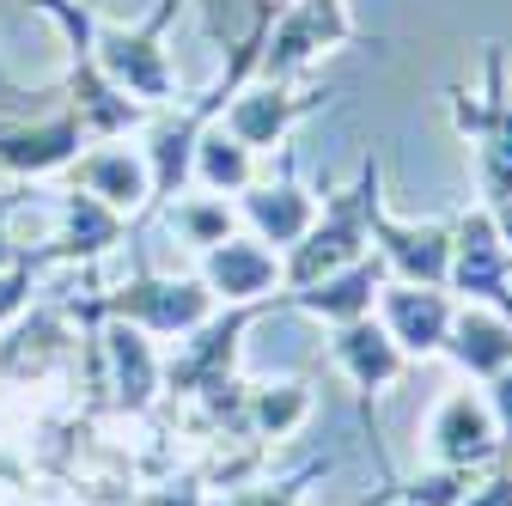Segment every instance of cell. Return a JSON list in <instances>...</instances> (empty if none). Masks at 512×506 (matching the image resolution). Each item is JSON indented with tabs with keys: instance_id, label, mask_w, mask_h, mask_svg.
<instances>
[{
	"instance_id": "23",
	"label": "cell",
	"mask_w": 512,
	"mask_h": 506,
	"mask_svg": "<svg viewBox=\"0 0 512 506\" xmlns=\"http://www.w3.org/2000/svg\"><path fill=\"white\" fill-rule=\"evenodd\" d=\"M330 470H336L330 458H317V464H305V470H293V476H275V482L220 488V494H208V506H305V488H311L317 476H330Z\"/></svg>"
},
{
	"instance_id": "17",
	"label": "cell",
	"mask_w": 512,
	"mask_h": 506,
	"mask_svg": "<svg viewBox=\"0 0 512 506\" xmlns=\"http://www.w3.org/2000/svg\"><path fill=\"white\" fill-rule=\"evenodd\" d=\"M80 147H86V122L74 110H61L49 122H7L0 129V165L19 171V177H43V171L74 165Z\"/></svg>"
},
{
	"instance_id": "12",
	"label": "cell",
	"mask_w": 512,
	"mask_h": 506,
	"mask_svg": "<svg viewBox=\"0 0 512 506\" xmlns=\"http://www.w3.org/2000/svg\"><path fill=\"white\" fill-rule=\"evenodd\" d=\"M238 214L250 220V238H263L269 250H281V257L311 232L317 196L293 177V153H287V171L281 177H256L250 189H238Z\"/></svg>"
},
{
	"instance_id": "18",
	"label": "cell",
	"mask_w": 512,
	"mask_h": 506,
	"mask_svg": "<svg viewBox=\"0 0 512 506\" xmlns=\"http://www.w3.org/2000/svg\"><path fill=\"white\" fill-rule=\"evenodd\" d=\"M104 354H110V366H116V409H128V415H147L153 409V397L165 391V360L153 354V342H147V330H135V324H116L110 318V330H104Z\"/></svg>"
},
{
	"instance_id": "9",
	"label": "cell",
	"mask_w": 512,
	"mask_h": 506,
	"mask_svg": "<svg viewBox=\"0 0 512 506\" xmlns=\"http://www.w3.org/2000/svg\"><path fill=\"white\" fill-rule=\"evenodd\" d=\"M372 250L384 257L391 281H415V287H445L452 275V220H397L378 202L372 214Z\"/></svg>"
},
{
	"instance_id": "14",
	"label": "cell",
	"mask_w": 512,
	"mask_h": 506,
	"mask_svg": "<svg viewBox=\"0 0 512 506\" xmlns=\"http://www.w3.org/2000/svg\"><path fill=\"white\" fill-rule=\"evenodd\" d=\"M391 281V269H384V257L378 250H366L360 263H348V269H336V275H324V281H311V287H293V293H281V305H299L305 318H317V324H348V318H366V311L378 305V287Z\"/></svg>"
},
{
	"instance_id": "26",
	"label": "cell",
	"mask_w": 512,
	"mask_h": 506,
	"mask_svg": "<svg viewBox=\"0 0 512 506\" xmlns=\"http://www.w3.org/2000/svg\"><path fill=\"white\" fill-rule=\"evenodd\" d=\"M458 506H512V452H500V458L482 470V482H476Z\"/></svg>"
},
{
	"instance_id": "22",
	"label": "cell",
	"mask_w": 512,
	"mask_h": 506,
	"mask_svg": "<svg viewBox=\"0 0 512 506\" xmlns=\"http://www.w3.org/2000/svg\"><path fill=\"white\" fill-rule=\"evenodd\" d=\"M165 220H171V232L183 238V244H196V250H208V244H220V238H232V202L226 196H177V202H165Z\"/></svg>"
},
{
	"instance_id": "19",
	"label": "cell",
	"mask_w": 512,
	"mask_h": 506,
	"mask_svg": "<svg viewBox=\"0 0 512 506\" xmlns=\"http://www.w3.org/2000/svg\"><path fill=\"white\" fill-rule=\"evenodd\" d=\"M311 385L305 378H269V385H244V409H238V433L256 439V446H275V439H293L311 421Z\"/></svg>"
},
{
	"instance_id": "25",
	"label": "cell",
	"mask_w": 512,
	"mask_h": 506,
	"mask_svg": "<svg viewBox=\"0 0 512 506\" xmlns=\"http://www.w3.org/2000/svg\"><path fill=\"white\" fill-rule=\"evenodd\" d=\"M49 263V250L43 257H13L7 269H0V330H7L19 311H25V299H31V281H37V269Z\"/></svg>"
},
{
	"instance_id": "7",
	"label": "cell",
	"mask_w": 512,
	"mask_h": 506,
	"mask_svg": "<svg viewBox=\"0 0 512 506\" xmlns=\"http://www.w3.org/2000/svg\"><path fill=\"white\" fill-rule=\"evenodd\" d=\"M445 293L464 305H494L512 318V250L500 244L488 202H470L452 220V275H445Z\"/></svg>"
},
{
	"instance_id": "15",
	"label": "cell",
	"mask_w": 512,
	"mask_h": 506,
	"mask_svg": "<svg viewBox=\"0 0 512 506\" xmlns=\"http://www.w3.org/2000/svg\"><path fill=\"white\" fill-rule=\"evenodd\" d=\"M439 354L452 360L470 385H488L494 372L512 366V318H506V311H494V305H458Z\"/></svg>"
},
{
	"instance_id": "1",
	"label": "cell",
	"mask_w": 512,
	"mask_h": 506,
	"mask_svg": "<svg viewBox=\"0 0 512 506\" xmlns=\"http://www.w3.org/2000/svg\"><path fill=\"white\" fill-rule=\"evenodd\" d=\"M378 202H384V159L366 153L360 177L348 189H336L330 202H317L311 232L281 257V293L311 287V281H324V275L360 263L366 250H372V214H378Z\"/></svg>"
},
{
	"instance_id": "13",
	"label": "cell",
	"mask_w": 512,
	"mask_h": 506,
	"mask_svg": "<svg viewBox=\"0 0 512 506\" xmlns=\"http://www.w3.org/2000/svg\"><path fill=\"white\" fill-rule=\"evenodd\" d=\"M330 360L342 366V378L354 385L360 403H372L378 391H391L409 372V354L391 342V330H384L372 311L366 318H348V324H330Z\"/></svg>"
},
{
	"instance_id": "8",
	"label": "cell",
	"mask_w": 512,
	"mask_h": 506,
	"mask_svg": "<svg viewBox=\"0 0 512 506\" xmlns=\"http://www.w3.org/2000/svg\"><path fill=\"white\" fill-rule=\"evenodd\" d=\"M500 452L506 446H500V427H494V409H488L482 385L445 391L439 409L427 415V458L452 464V470H488Z\"/></svg>"
},
{
	"instance_id": "24",
	"label": "cell",
	"mask_w": 512,
	"mask_h": 506,
	"mask_svg": "<svg viewBox=\"0 0 512 506\" xmlns=\"http://www.w3.org/2000/svg\"><path fill=\"white\" fill-rule=\"evenodd\" d=\"M482 482V470H452V464H427L415 482H397V500L409 506H458L470 488Z\"/></svg>"
},
{
	"instance_id": "32",
	"label": "cell",
	"mask_w": 512,
	"mask_h": 506,
	"mask_svg": "<svg viewBox=\"0 0 512 506\" xmlns=\"http://www.w3.org/2000/svg\"><path fill=\"white\" fill-rule=\"evenodd\" d=\"M397 506H409V500H397Z\"/></svg>"
},
{
	"instance_id": "16",
	"label": "cell",
	"mask_w": 512,
	"mask_h": 506,
	"mask_svg": "<svg viewBox=\"0 0 512 506\" xmlns=\"http://www.w3.org/2000/svg\"><path fill=\"white\" fill-rule=\"evenodd\" d=\"M74 189L98 196L104 208H116L122 220L153 208V171H147V153L141 147H98V153H80L74 159Z\"/></svg>"
},
{
	"instance_id": "4",
	"label": "cell",
	"mask_w": 512,
	"mask_h": 506,
	"mask_svg": "<svg viewBox=\"0 0 512 506\" xmlns=\"http://www.w3.org/2000/svg\"><path fill=\"white\" fill-rule=\"evenodd\" d=\"M183 0H159L153 19L135 31H92V55L116 92H128L135 104H171L177 98V68H171V49H165V25L177 19Z\"/></svg>"
},
{
	"instance_id": "21",
	"label": "cell",
	"mask_w": 512,
	"mask_h": 506,
	"mask_svg": "<svg viewBox=\"0 0 512 506\" xmlns=\"http://www.w3.org/2000/svg\"><path fill=\"white\" fill-rule=\"evenodd\" d=\"M128 232V220L116 208H104L98 196H86V189H74L68 196V238L49 244V263H74V257H98V250H110L116 238Z\"/></svg>"
},
{
	"instance_id": "30",
	"label": "cell",
	"mask_w": 512,
	"mask_h": 506,
	"mask_svg": "<svg viewBox=\"0 0 512 506\" xmlns=\"http://www.w3.org/2000/svg\"><path fill=\"white\" fill-rule=\"evenodd\" d=\"M488 214H494V232H500V244L512 250V196H506V202H494Z\"/></svg>"
},
{
	"instance_id": "3",
	"label": "cell",
	"mask_w": 512,
	"mask_h": 506,
	"mask_svg": "<svg viewBox=\"0 0 512 506\" xmlns=\"http://www.w3.org/2000/svg\"><path fill=\"white\" fill-rule=\"evenodd\" d=\"M360 43V25L348 13V0H281L256 80H305L311 61H324L330 49Z\"/></svg>"
},
{
	"instance_id": "2",
	"label": "cell",
	"mask_w": 512,
	"mask_h": 506,
	"mask_svg": "<svg viewBox=\"0 0 512 506\" xmlns=\"http://www.w3.org/2000/svg\"><path fill=\"white\" fill-rule=\"evenodd\" d=\"M452 129L476 147V189L482 202L512 196V80H506V49H482V86H445Z\"/></svg>"
},
{
	"instance_id": "10",
	"label": "cell",
	"mask_w": 512,
	"mask_h": 506,
	"mask_svg": "<svg viewBox=\"0 0 512 506\" xmlns=\"http://www.w3.org/2000/svg\"><path fill=\"white\" fill-rule=\"evenodd\" d=\"M202 287L214 293V305L281 299V250H269L263 238H250V232H232V238L202 250Z\"/></svg>"
},
{
	"instance_id": "11",
	"label": "cell",
	"mask_w": 512,
	"mask_h": 506,
	"mask_svg": "<svg viewBox=\"0 0 512 506\" xmlns=\"http://www.w3.org/2000/svg\"><path fill=\"white\" fill-rule=\"evenodd\" d=\"M452 311H458V299L445 293V287L384 281V287H378V305H372V318L391 330V342H397L409 360H427V354H439V348H445Z\"/></svg>"
},
{
	"instance_id": "6",
	"label": "cell",
	"mask_w": 512,
	"mask_h": 506,
	"mask_svg": "<svg viewBox=\"0 0 512 506\" xmlns=\"http://www.w3.org/2000/svg\"><path fill=\"white\" fill-rule=\"evenodd\" d=\"M336 98V86H305V80H250L214 122L250 153L263 147H287V135L299 129V122L311 110H324Z\"/></svg>"
},
{
	"instance_id": "27",
	"label": "cell",
	"mask_w": 512,
	"mask_h": 506,
	"mask_svg": "<svg viewBox=\"0 0 512 506\" xmlns=\"http://www.w3.org/2000/svg\"><path fill=\"white\" fill-rule=\"evenodd\" d=\"M482 397H488V409H494V427H500V446L512 452V366L488 378V385H482Z\"/></svg>"
},
{
	"instance_id": "5",
	"label": "cell",
	"mask_w": 512,
	"mask_h": 506,
	"mask_svg": "<svg viewBox=\"0 0 512 506\" xmlns=\"http://www.w3.org/2000/svg\"><path fill=\"white\" fill-rule=\"evenodd\" d=\"M86 311H104V318L135 324L147 336H189L214 311V293L202 287V275H153V269H141L135 281H122L116 293H104Z\"/></svg>"
},
{
	"instance_id": "20",
	"label": "cell",
	"mask_w": 512,
	"mask_h": 506,
	"mask_svg": "<svg viewBox=\"0 0 512 506\" xmlns=\"http://www.w3.org/2000/svg\"><path fill=\"white\" fill-rule=\"evenodd\" d=\"M189 183H202L208 196H238V189L256 183V153L238 147L220 122H208L196 141V159H189Z\"/></svg>"
},
{
	"instance_id": "31",
	"label": "cell",
	"mask_w": 512,
	"mask_h": 506,
	"mask_svg": "<svg viewBox=\"0 0 512 506\" xmlns=\"http://www.w3.org/2000/svg\"><path fill=\"white\" fill-rule=\"evenodd\" d=\"M372 506H397V482H384V494H378Z\"/></svg>"
},
{
	"instance_id": "28",
	"label": "cell",
	"mask_w": 512,
	"mask_h": 506,
	"mask_svg": "<svg viewBox=\"0 0 512 506\" xmlns=\"http://www.w3.org/2000/svg\"><path fill=\"white\" fill-rule=\"evenodd\" d=\"M135 506H208V488L202 482H165V488H147Z\"/></svg>"
},
{
	"instance_id": "29",
	"label": "cell",
	"mask_w": 512,
	"mask_h": 506,
	"mask_svg": "<svg viewBox=\"0 0 512 506\" xmlns=\"http://www.w3.org/2000/svg\"><path fill=\"white\" fill-rule=\"evenodd\" d=\"M13 208H19V196H0V269L13 263V232H7V220H13Z\"/></svg>"
}]
</instances>
